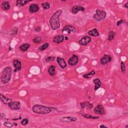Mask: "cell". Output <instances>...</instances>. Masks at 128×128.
<instances>
[{
	"instance_id": "obj_1",
	"label": "cell",
	"mask_w": 128,
	"mask_h": 128,
	"mask_svg": "<svg viewBox=\"0 0 128 128\" xmlns=\"http://www.w3.org/2000/svg\"><path fill=\"white\" fill-rule=\"evenodd\" d=\"M62 14V10L56 11L51 17L50 20V26L53 30H56L61 27L60 22V16Z\"/></svg>"
},
{
	"instance_id": "obj_2",
	"label": "cell",
	"mask_w": 128,
	"mask_h": 128,
	"mask_svg": "<svg viewBox=\"0 0 128 128\" xmlns=\"http://www.w3.org/2000/svg\"><path fill=\"white\" fill-rule=\"evenodd\" d=\"M53 108L41 105H35L33 106L32 111L34 113L38 114H48L53 111Z\"/></svg>"
},
{
	"instance_id": "obj_3",
	"label": "cell",
	"mask_w": 128,
	"mask_h": 128,
	"mask_svg": "<svg viewBox=\"0 0 128 128\" xmlns=\"http://www.w3.org/2000/svg\"><path fill=\"white\" fill-rule=\"evenodd\" d=\"M12 70L11 67L8 66L4 68L2 72L1 81L3 84H6L10 82L12 78Z\"/></svg>"
},
{
	"instance_id": "obj_4",
	"label": "cell",
	"mask_w": 128,
	"mask_h": 128,
	"mask_svg": "<svg viewBox=\"0 0 128 128\" xmlns=\"http://www.w3.org/2000/svg\"><path fill=\"white\" fill-rule=\"evenodd\" d=\"M106 16L107 14L105 11L97 10L96 11V14L93 16V18L98 22H100L106 18Z\"/></svg>"
},
{
	"instance_id": "obj_5",
	"label": "cell",
	"mask_w": 128,
	"mask_h": 128,
	"mask_svg": "<svg viewBox=\"0 0 128 128\" xmlns=\"http://www.w3.org/2000/svg\"><path fill=\"white\" fill-rule=\"evenodd\" d=\"M76 32V28L71 25H66L62 30L64 34H71L75 33Z\"/></svg>"
},
{
	"instance_id": "obj_6",
	"label": "cell",
	"mask_w": 128,
	"mask_h": 128,
	"mask_svg": "<svg viewBox=\"0 0 128 128\" xmlns=\"http://www.w3.org/2000/svg\"><path fill=\"white\" fill-rule=\"evenodd\" d=\"M92 41V39L90 37L86 36L82 37L79 41V44L82 46H86Z\"/></svg>"
},
{
	"instance_id": "obj_7",
	"label": "cell",
	"mask_w": 128,
	"mask_h": 128,
	"mask_svg": "<svg viewBox=\"0 0 128 128\" xmlns=\"http://www.w3.org/2000/svg\"><path fill=\"white\" fill-rule=\"evenodd\" d=\"M9 107L11 109L13 110H20L21 107V103L19 101H14L12 102L8 105Z\"/></svg>"
},
{
	"instance_id": "obj_8",
	"label": "cell",
	"mask_w": 128,
	"mask_h": 128,
	"mask_svg": "<svg viewBox=\"0 0 128 128\" xmlns=\"http://www.w3.org/2000/svg\"><path fill=\"white\" fill-rule=\"evenodd\" d=\"M79 57L76 55H73L72 57H71L69 60H68V63L71 66H74L77 65L79 63Z\"/></svg>"
},
{
	"instance_id": "obj_9",
	"label": "cell",
	"mask_w": 128,
	"mask_h": 128,
	"mask_svg": "<svg viewBox=\"0 0 128 128\" xmlns=\"http://www.w3.org/2000/svg\"><path fill=\"white\" fill-rule=\"evenodd\" d=\"M94 112L95 114L100 115H103L105 114L106 111L103 105L99 104L97 105L94 109Z\"/></svg>"
},
{
	"instance_id": "obj_10",
	"label": "cell",
	"mask_w": 128,
	"mask_h": 128,
	"mask_svg": "<svg viewBox=\"0 0 128 128\" xmlns=\"http://www.w3.org/2000/svg\"><path fill=\"white\" fill-rule=\"evenodd\" d=\"M112 59L110 55H105L104 56L102 57L100 60V62L102 65H105L106 64L110 63L112 61Z\"/></svg>"
},
{
	"instance_id": "obj_11",
	"label": "cell",
	"mask_w": 128,
	"mask_h": 128,
	"mask_svg": "<svg viewBox=\"0 0 128 128\" xmlns=\"http://www.w3.org/2000/svg\"><path fill=\"white\" fill-rule=\"evenodd\" d=\"M60 120L62 122L72 123V122H76L77 121V119L73 117L67 116V117H62L60 119Z\"/></svg>"
},
{
	"instance_id": "obj_12",
	"label": "cell",
	"mask_w": 128,
	"mask_h": 128,
	"mask_svg": "<svg viewBox=\"0 0 128 128\" xmlns=\"http://www.w3.org/2000/svg\"><path fill=\"white\" fill-rule=\"evenodd\" d=\"M13 65L15 67L14 72L15 73L20 71L22 69V64L21 62L19 60L16 59L13 61Z\"/></svg>"
},
{
	"instance_id": "obj_13",
	"label": "cell",
	"mask_w": 128,
	"mask_h": 128,
	"mask_svg": "<svg viewBox=\"0 0 128 128\" xmlns=\"http://www.w3.org/2000/svg\"><path fill=\"white\" fill-rule=\"evenodd\" d=\"M85 11V8L82 6L79 5H76L74 6L72 9V13L74 14H77L79 11L84 12Z\"/></svg>"
},
{
	"instance_id": "obj_14",
	"label": "cell",
	"mask_w": 128,
	"mask_h": 128,
	"mask_svg": "<svg viewBox=\"0 0 128 128\" xmlns=\"http://www.w3.org/2000/svg\"><path fill=\"white\" fill-rule=\"evenodd\" d=\"M39 6L37 4H32L29 7V11L31 13H35L39 11Z\"/></svg>"
},
{
	"instance_id": "obj_15",
	"label": "cell",
	"mask_w": 128,
	"mask_h": 128,
	"mask_svg": "<svg viewBox=\"0 0 128 128\" xmlns=\"http://www.w3.org/2000/svg\"><path fill=\"white\" fill-rule=\"evenodd\" d=\"M65 40V37L63 35H58L54 37L53 39V41L56 44H60L61 43L63 42Z\"/></svg>"
},
{
	"instance_id": "obj_16",
	"label": "cell",
	"mask_w": 128,
	"mask_h": 128,
	"mask_svg": "<svg viewBox=\"0 0 128 128\" xmlns=\"http://www.w3.org/2000/svg\"><path fill=\"white\" fill-rule=\"evenodd\" d=\"M57 61L59 65L60 66V67L63 69H65L67 67V64L66 61H65L63 58L60 57H57Z\"/></svg>"
},
{
	"instance_id": "obj_17",
	"label": "cell",
	"mask_w": 128,
	"mask_h": 128,
	"mask_svg": "<svg viewBox=\"0 0 128 128\" xmlns=\"http://www.w3.org/2000/svg\"><path fill=\"white\" fill-rule=\"evenodd\" d=\"M0 99H1V100L3 103L6 105H9L13 102V100L12 99L6 97L5 96L3 95L2 94H0Z\"/></svg>"
},
{
	"instance_id": "obj_18",
	"label": "cell",
	"mask_w": 128,
	"mask_h": 128,
	"mask_svg": "<svg viewBox=\"0 0 128 128\" xmlns=\"http://www.w3.org/2000/svg\"><path fill=\"white\" fill-rule=\"evenodd\" d=\"M80 106L82 109L87 108L89 109H91L92 108H93L94 106L93 104H91L88 102H83V103H81Z\"/></svg>"
},
{
	"instance_id": "obj_19",
	"label": "cell",
	"mask_w": 128,
	"mask_h": 128,
	"mask_svg": "<svg viewBox=\"0 0 128 128\" xmlns=\"http://www.w3.org/2000/svg\"><path fill=\"white\" fill-rule=\"evenodd\" d=\"M30 48V45L28 43H25L22 44L19 47V49L23 52H25Z\"/></svg>"
},
{
	"instance_id": "obj_20",
	"label": "cell",
	"mask_w": 128,
	"mask_h": 128,
	"mask_svg": "<svg viewBox=\"0 0 128 128\" xmlns=\"http://www.w3.org/2000/svg\"><path fill=\"white\" fill-rule=\"evenodd\" d=\"M94 83L95 84V90L97 91L98 90V89H99L102 85V83L101 81H100V80L98 78L97 79H95L94 80Z\"/></svg>"
},
{
	"instance_id": "obj_21",
	"label": "cell",
	"mask_w": 128,
	"mask_h": 128,
	"mask_svg": "<svg viewBox=\"0 0 128 128\" xmlns=\"http://www.w3.org/2000/svg\"><path fill=\"white\" fill-rule=\"evenodd\" d=\"M1 8L4 11H8L10 9V3L8 1H5L2 3L1 5Z\"/></svg>"
},
{
	"instance_id": "obj_22",
	"label": "cell",
	"mask_w": 128,
	"mask_h": 128,
	"mask_svg": "<svg viewBox=\"0 0 128 128\" xmlns=\"http://www.w3.org/2000/svg\"><path fill=\"white\" fill-rule=\"evenodd\" d=\"M31 1H25V0H18L16 2V6L18 7H22L26 5L27 3Z\"/></svg>"
},
{
	"instance_id": "obj_23",
	"label": "cell",
	"mask_w": 128,
	"mask_h": 128,
	"mask_svg": "<svg viewBox=\"0 0 128 128\" xmlns=\"http://www.w3.org/2000/svg\"><path fill=\"white\" fill-rule=\"evenodd\" d=\"M88 34L90 36L93 37H97L99 35V33L98 32V30L96 28H94L91 30L89 31Z\"/></svg>"
},
{
	"instance_id": "obj_24",
	"label": "cell",
	"mask_w": 128,
	"mask_h": 128,
	"mask_svg": "<svg viewBox=\"0 0 128 128\" xmlns=\"http://www.w3.org/2000/svg\"><path fill=\"white\" fill-rule=\"evenodd\" d=\"M48 73L51 76H54L56 75V67L54 65L50 66L48 69Z\"/></svg>"
},
{
	"instance_id": "obj_25",
	"label": "cell",
	"mask_w": 128,
	"mask_h": 128,
	"mask_svg": "<svg viewBox=\"0 0 128 128\" xmlns=\"http://www.w3.org/2000/svg\"><path fill=\"white\" fill-rule=\"evenodd\" d=\"M82 116L83 117L87 118V119H92V120H97V119H100L99 117L97 116H92V115H91L90 114H84L82 115Z\"/></svg>"
},
{
	"instance_id": "obj_26",
	"label": "cell",
	"mask_w": 128,
	"mask_h": 128,
	"mask_svg": "<svg viewBox=\"0 0 128 128\" xmlns=\"http://www.w3.org/2000/svg\"><path fill=\"white\" fill-rule=\"evenodd\" d=\"M116 35V34L115 32L113 31H110L109 33V35H108V40L109 41H111L115 39Z\"/></svg>"
},
{
	"instance_id": "obj_27",
	"label": "cell",
	"mask_w": 128,
	"mask_h": 128,
	"mask_svg": "<svg viewBox=\"0 0 128 128\" xmlns=\"http://www.w3.org/2000/svg\"><path fill=\"white\" fill-rule=\"evenodd\" d=\"M95 74H96L95 71H94V70H92V71L89 73L84 74L83 75V77H84V78H86V79H89L90 78V76H93V75H94Z\"/></svg>"
},
{
	"instance_id": "obj_28",
	"label": "cell",
	"mask_w": 128,
	"mask_h": 128,
	"mask_svg": "<svg viewBox=\"0 0 128 128\" xmlns=\"http://www.w3.org/2000/svg\"><path fill=\"white\" fill-rule=\"evenodd\" d=\"M42 41V39L41 37L39 36H37L33 40V42L35 44H40V43H41Z\"/></svg>"
},
{
	"instance_id": "obj_29",
	"label": "cell",
	"mask_w": 128,
	"mask_h": 128,
	"mask_svg": "<svg viewBox=\"0 0 128 128\" xmlns=\"http://www.w3.org/2000/svg\"><path fill=\"white\" fill-rule=\"evenodd\" d=\"M42 7L44 10H48L50 8V4L48 2L43 3L42 4Z\"/></svg>"
},
{
	"instance_id": "obj_30",
	"label": "cell",
	"mask_w": 128,
	"mask_h": 128,
	"mask_svg": "<svg viewBox=\"0 0 128 128\" xmlns=\"http://www.w3.org/2000/svg\"><path fill=\"white\" fill-rule=\"evenodd\" d=\"M49 44L48 43H45L43 45H42L39 48V50L41 51H44L46 49H47L49 47Z\"/></svg>"
},
{
	"instance_id": "obj_31",
	"label": "cell",
	"mask_w": 128,
	"mask_h": 128,
	"mask_svg": "<svg viewBox=\"0 0 128 128\" xmlns=\"http://www.w3.org/2000/svg\"><path fill=\"white\" fill-rule=\"evenodd\" d=\"M121 72L123 74H125L126 72V65L124 62H122L121 63Z\"/></svg>"
},
{
	"instance_id": "obj_32",
	"label": "cell",
	"mask_w": 128,
	"mask_h": 128,
	"mask_svg": "<svg viewBox=\"0 0 128 128\" xmlns=\"http://www.w3.org/2000/svg\"><path fill=\"white\" fill-rule=\"evenodd\" d=\"M18 27H14L12 29V30L11 35H12V36H15L16 35H17V34H18Z\"/></svg>"
},
{
	"instance_id": "obj_33",
	"label": "cell",
	"mask_w": 128,
	"mask_h": 128,
	"mask_svg": "<svg viewBox=\"0 0 128 128\" xmlns=\"http://www.w3.org/2000/svg\"><path fill=\"white\" fill-rule=\"evenodd\" d=\"M55 57H53V56H50V57H46L45 59V60L47 62H53L55 60Z\"/></svg>"
},
{
	"instance_id": "obj_34",
	"label": "cell",
	"mask_w": 128,
	"mask_h": 128,
	"mask_svg": "<svg viewBox=\"0 0 128 128\" xmlns=\"http://www.w3.org/2000/svg\"><path fill=\"white\" fill-rule=\"evenodd\" d=\"M29 122V120L27 118H25L21 121V124H22L23 126H26L28 124V123Z\"/></svg>"
},
{
	"instance_id": "obj_35",
	"label": "cell",
	"mask_w": 128,
	"mask_h": 128,
	"mask_svg": "<svg viewBox=\"0 0 128 128\" xmlns=\"http://www.w3.org/2000/svg\"><path fill=\"white\" fill-rule=\"evenodd\" d=\"M4 125H5L6 127H8V128H11L13 126V125L10 122H6L4 123Z\"/></svg>"
},
{
	"instance_id": "obj_36",
	"label": "cell",
	"mask_w": 128,
	"mask_h": 128,
	"mask_svg": "<svg viewBox=\"0 0 128 128\" xmlns=\"http://www.w3.org/2000/svg\"><path fill=\"white\" fill-rule=\"evenodd\" d=\"M42 30V28L40 26H37L35 28V31L37 32H40Z\"/></svg>"
},
{
	"instance_id": "obj_37",
	"label": "cell",
	"mask_w": 128,
	"mask_h": 128,
	"mask_svg": "<svg viewBox=\"0 0 128 128\" xmlns=\"http://www.w3.org/2000/svg\"><path fill=\"white\" fill-rule=\"evenodd\" d=\"M125 23V21L124 20H119L118 21V22H117V26H120L123 23Z\"/></svg>"
},
{
	"instance_id": "obj_38",
	"label": "cell",
	"mask_w": 128,
	"mask_h": 128,
	"mask_svg": "<svg viewBox=\"0 0 128 128\" xmlns=\"http://www.w3.org/2000/svg\"><path fill=\"white\" fill-rule=\"evenodd\" d=\"M99 127L100 128H108L107 127V126H105V125H100V126H99Z\"/></svg>"
},
{
	"instance_id": "obj_39",
	"label": "cell",
	"mask_w": 128,
	"mask_h": 128,
	"mask_svg": "<svg viewBox=\"0 0 128 128\" xmlns=\"http://www.w3.org/2000/svg\"><path fill=\"white\" fill-rule=\"evenodd\" d=\"M128 2H127L125 4V5H124V7L126 9L128 8Z\"/></svg>"
},
{
	"instance_id": "obj_40",
	"label": "cell",
	"mask_w": 128,
	"mask_h": 128,
	"mask_svg": "<svg viewBox=\"0 0 128 128\" xmlns=\"http://www.w3.org/2000/svg\"><path fill=\"white\" fill-rule=\"evenodd\" d=\"M68 39H69V38H68V37H65V40H68Z\"/></svg>"
}]
</instances>
